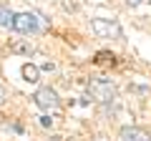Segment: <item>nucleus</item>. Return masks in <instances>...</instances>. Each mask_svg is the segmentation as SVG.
<instances>
[{
  "mask_svg": "<svg viewBox=\"0 0 151 141\" xmlns=\"http://www.w3.org/2000/svg\"><path fill=\"white\" fill-rule=\"evenodd\" d=\"M20 73H23V78H25L28 83H38V78H40V73H38V68L35 65H30V63H25L20 68Z\"/></svg>",
  "mask_w": 151,
  "mask_h": 141,
  "instance_id": "7",
  "label": "nucleus"
},
{
  "mask_svg": "<svg viewBox=\"0 0 151 141\" xmlns=\"http://www.w3.org/2000/svg\"><path fill=\"white\" fill-rule=\"evenodd\" d=\"M10 28L15 33H23V35L38 33V30H40V15H35V13H15Z\"/></svg>",
  "mask_w": 151,
  "mask_h": 141,
  "instance_id": "2",
  "label": "nucleus"
},
{
  "mask_svg": "<svg viewBox=\"0 0 151 141\" xmlns=\"http://www.w3.org/2000/svg\"><path fill=\"white\" fill-rule=\"evenodd\" d=\"M13 15H15V13L10 10V5L0 3V28H10V23H13Z\"/></svg>",
  "mask_w": 151,
  "mask_h": 141,
  "instance_id": "6",
  "label": "nucleus"
},
{
  "mask_svg": "<svg viewBox=\"0 0 151 141\" xmlns=\"http://www.w3.org/2000/svg\"><path fill=\"white\" fill-rule=\"evenodd\" d=\"M33 98H35V103L40 106V109H45V111H55V109L60 106V98H58V93H55L50 86H43V88H38Z\"/></svg>",
  "mask_w": 151,
  "mask_h": 141,
  "instance_id": "4",
  "label": "nucleus"
},
{
  "mask_svg": "<svg viewBox=\"0 0 151 141\" xmlns=\"http://www.w3.org/2000/svg\"><path fill=\"white\" fill-rule=\"evenodd\" d=\"M121 141H151V134H146L144 129H136V126H124Z\"/></svg>",
  "mask_w": 151,
  "mask_h": 141,
  "instance_id": "5",
  "label": "nucleus"
},
{
  "mask_svg": "<svg viewBox=\"0 0 151 141\" xmlns=\"http://www.w3.org/2000/svg\"><path fill=\"white\" fill-rule=\"evenodd\" d=\"M3 101H5V88L0 86V103H3Z\"/></svg>",
  "mask_w": 151,
  "mask_h": 141,
  "instance_id": "9",
  "label": "nucleus"
},
{
  "mask_svg": "<svg viewBox=\"0 0 151 141\" xmlns=\"http://www.w3.org/2000/svg\"><path fill=\"white\" fill-rule=\"evenodd\" d=\"M88 93H91V98L98 101V103H111L113 98H116V86H113L111 81H106V78H93V81L88 83Z\"/></svg>",
  "mask_w": 151,
  "mask_h": 141,
  "instance_id": "1",
  "label": "nucleus"
},
{
  "mask_svg": "<svg viewBox=\"0 0 151 141\" xmlns=\"http://www.w3.org/2000/svg\"><path fill=\"white\" fill-rule=\"evenodd\" d=\"M10 50H13V53H23V55H33V45H30V43H20V40L13 43Z\"/></svg>",
  "mask_w": 151,
  "mask_h": 141,
  "instance_id": "8",
  "label": "nucleus"
},
{
  "mask_svg": "<svg viewBox=\"0 0 151 141\" xmlns=\"http://www.w3.org/2000/svg\"><path fill=\"white\" fill-rule=\"evenodd\" d=\"M139 3H141V0H129V5H139Z\"/></svg>",
  "mask_w": 151,
  "mask_h": 141,
  "instance_id": "10",
  "label": "nucleus"
},
{
  "mask_svg": "<svg viewBox=\"0 0 151 141\" xmlns=\"http://www.w3.org/2000/svg\"><path fill=\"white\" fill-rule=\"evenodd\" d=\"M91 30L101 38H124V30L116 20H108V18H93L91 20Z\"/></svg>",
  "mask_w": 151,
  "mask_h": 141,
  "instance_id": "3",
  "label": "nucleus"
}]
</instances>
